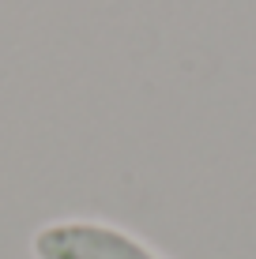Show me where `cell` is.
<instances>
[{
  "instance_id": "6da1fadb",
  "label": "cell",
  "mask_w": 256,
  "mask_h": 259,
  "mask_svg": "<svg viewBox=\"0 0 256 259\" xmlns=\"http://www.w3.org/2000/svg\"><path fill=\"white\" fill-rule=\"evenodd\" d=\"M34 259H158L143 240L105 222H49L30 240Z\"/></svg>"
}]
</instances>
